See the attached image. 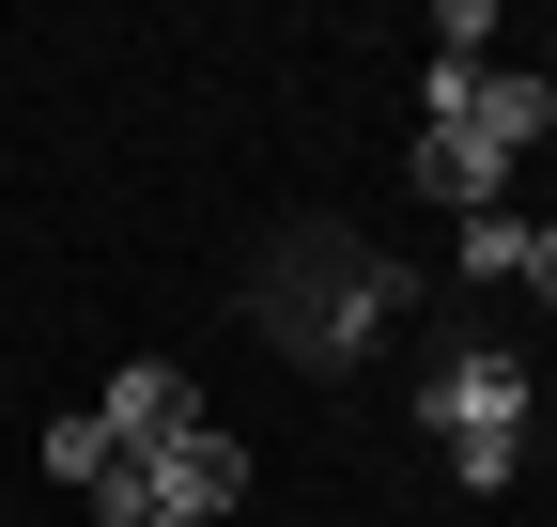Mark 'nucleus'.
Wrapping results in <instances>:
<instances>
[{"mask_svg":"<svg viewBox=\"0 0 557 527\" xmlns=\"http://www.w3.org/2000/svg\"><path fill=\"white\" fill-rule=\"evenodd\" d=\"M527 295H542V310H557V218H542V233H527Z\"/></svg>","mask_w":557,"mask_h":527,"instance_id":"1a4fd4ad","label":"nucleus"},{"mask_svg":"<svg viewBox=\"0 0 557 527\" xmlns=\"http://www.w3.org/2000/svg\"><path fill=\"white\" fill-rule=\"evenodd\" d=\"M139 497H156L171 527H233V497H248V450L218 434V419H201V434H171V450H139V466H124Z\"/></svg>","mask_w":557,"mask_h":527,"instance_id":"20e7f679","label":"nucleus"},{"mask_svg":"<svg viewBox=\"0 0 557 527\" xmlns=\"http://www.w3.org/2000/svg\"><path fill=\"white\" fill-rule=\"evenodd\" d=\"M94 419H109V450L139 466V450H171V434H201V388H186L171 357H124V372L94 388Z\"/></svg>","mask_w":557,"mask_h":527,"instance_id":"39448f33","label":"nucleus"},{"mask_svg":"<svg viewBox=\"0 0 557 527\" xmlns=\"http://www.w3.org/2000/svg\"><path fill=\"white\" fill-rule=\"evenodd\" d=\"M403 171H418V203H449V218H496V203H511V156H496V140H465V124H418V156H403Z\"/></svg>","mask_w":557,"mask_h":527,"instance_id":"423d86ee","label":"nucleus"},{"mask_svg":"<svg viewBox=\"0 0 557 527\" xmlns=\"http://www.w3.org/2000/svg\"><path fill=\"white\" fill-rule=\"evenodd\" d=\"M109 466H124V450H109V419H47V481H78V497H94Z\"/></svg>","mask_w":557,"mask_h":527,"instance_id":"0eeeda50","label":"nucleus"},{"mask_svg":"<svg viewBox=\"0 0 557 527\" xmlns=\"http://www.w3.org/2000/svg\"><path fill=\"white\" fill-rule=\"evenodd\" d=\"M527 233H542V218H511V203L465 218V280H527Z\"/></svg>","mask_w":557,"mask_h":527,"instance_id":"6e6552de","label":"nucleus"},{"mask_svg":"<svg viewBox=\"0 0 557 527\" xmlns=\"http://www.w3.org/2000/svg\"><path fill=\"white\" fill-rule=\"evenodd\" d=\"M418 419H434V450H449V481H465V497H496V481L527 466L542 388H527V357H511V342H449V357H434V388H418Z\"/></svg>","mask_w":557,"mask_h":527,"instance_id":"f03ea898","label":"nucleus"},{"mask_svg":"<svg viewBox=\"0 0 557 527\" xmlns=\"http://www.w3.org/2000/svg\"><path fill=\"white\" fill-rule=\"evenodd\" d=\"M418 280H403V264L372 248V233H295V248H278L263 264V342L278 357H295V372H341V357H357V342H387V310H403Z\"/></svg>","mask_w":557,"mask_h":527,"instance_id":"f257e3e1","label":"nucleus"},{"mask_svg":"<svg viewBox=\"0 0 557 527\" xmlns=\"http://www.w3.org/2000/svg\"><path fill=\"white\" fill-rule=\"evenodd\" d=\"M418 124H465V140L527 156L557 124V78H542V62H434V78H418Z\"/></svg>","mask_w":557,"mask_h":527,"instance_id":"7ed1b4c3","label":"nucleus"}]
</instances>
